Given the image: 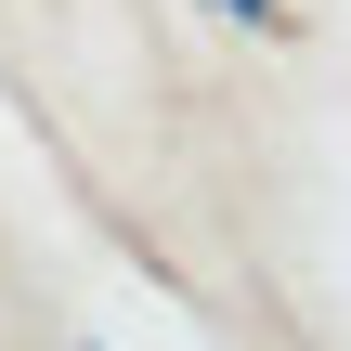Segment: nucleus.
<instances>
[{"instance_id":"nucleus-1","label":"nucleus","mask_w":351,"mask_h":351,"mask_svg":"<svg viewBox=\"0 0 351 351\" xmlns=\"http://www.w3.org/2000/svg\"><path fill=\"white\" fill-rule=\"evenodd\" d=\"M234 13H247V26H274V0H234Z\"/></svg>"}]
</instances>
